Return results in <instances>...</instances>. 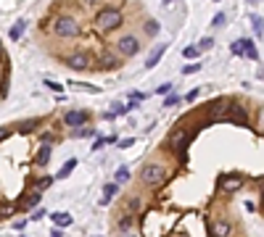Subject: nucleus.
<instances>
[{"mask_svg":"<svg viewBox=\"0 0 264 237\" xmlns=\"http://www.w3.org/2000/svg\"><path fill=\"white\" fill-rule=\"evenodd\" d=\"M117 50L122 55H127V58H130V55H138L140 53V40L135 35H124V37L117 40Z\"/></svg>","mask_w":264,"mask_h":237,"instance_id":"nucleus-4","label":"nucleus"},{"mask_svg":"<svg viewBox=\"0 0 264 237\" xmlns=\"http://www.w3.org/2000/svg\"><path fill=\"white\" fill-rule=\"evenodd\" d=\"M230 50H233V55H241V53H243V48H241V40L230 45Z\"/></svg>","mask_w":264,"mask_h":237,"instance_id":"nucleus-28","label":"nucleus"},{"mask_svg":"<svg viewBox=\"0 0 264 237\" xmlns=\"http://www.w3.org/2000/svg\"><path fill=\"white\" fill-rule=\"evenodd\" d=\"M37 203H40V195H37V193L27 198V208H35V206H37Z\"/></svg>","mask_w":264,"mask_h":237,"instance_id":"nucleus-26","label":"nucleus"},{"mask_svg":"<svg viewBox=\"0 0 264 237\" xmlns=\"http://www.w3.org/2000/svg\"><path fill=\"white\" fill-rule=\"evenodd\" d=\"M145 32H148V35L153 37V35H156V32H159V24H156V21H145Z\"/></svg>","mask_w":264,"mask_h":237,"instance_id":"nucleus-25","label":"nucleus"},{"mask_svg":"<svg viewBox=\"0 0 264 237\" xmlns=\"http://www.w3.org/2000/svg\"><path fill=\"white\" fill-rule=\"evenodd\" d=\"M8 134H11L8 129H0V140H5V137H8Z\"/></svg>","mask_w":264,"mask_h":237,"instance_id":"nucleus-36","label":"nucleus"},{"mask_svg":"<svg viewBox=\"0 0 264 237\" xmlns=\"http://www.w3.org/2000/svg\"><path fill=\"white\" fill-rule=\"evenodd\" d=\"M53 221L59 224V227H69V224H72V216L69 214H53Z\"/></svg>","mask_w":264,"mask_h":237,"instance_id":"nucleus-17","label":"nucleus"},{"mask_svg":"<svg viewBox=\"0 0 264 237\" xmlns=\"http://www.w3.org/2000/svg\"><path fill=\"white\" fill-rule=\"evenodd\" d=\"M119 193V184L117 182H111V184H106V187H103V198H101V206H108V203H111V198Z\"/></svg>","mask_w":264,"mask_h":237,"instance_id":"nucleus-9","label":"nucleus"},{"mask_svg":"<svg viewBox=\"0 0 264 237\" xmlns=\"http://www.w3.org/2000/svg\"><path fill=\"white\" fill-rule=\"evenodd\" d=\"M90 134H93L90 127H77V129H72V137H90Z\"/></svg>","mask_w":264,"mask_h":237,"instance_id":"nucleus-21","label":"nucleus"},{"mask_svg":"<svg viewBox=\"0 0 264 237\" xmlns=\"http://www.w3.org/2000/svg\"><path fill=\"white\" fill-rule=\"evenodd\" d=\"M183 55H185V58H196V55H198V48H193V45H188V48L183 50Z\"/></svg>","mask_w":264,"mask_h":237,"instance_id":"nucleus-23","label":"nucleus"},{"mask_svg":"<svg viewBox=\"0 0 264 237\" xmlns=\"http://www.w3.org/2000/svg\"><path fill=\"white\" fill-rule=\"evenodd\" d=\"M196 98H198V90H193V92L185 95V100H188V103H190V100H196Z\"/></svg>","mask_w":264,"mask_h":237,"instance_id":"nucleus-33","label":"nucleus"},{"mask_svg":"<svg viewBox=\"0 0 264 237\" xmlns=\"http://www.w3.org/2000/svg\"><path fill=\"white\" fill-rule=\"evenodd\" d=\"M87 121V111H66L63 113V124L77 129V127H82Z\"/></svg>","mask_w":264,"mask_h":237,"instance_id":"nucleus-5","label":"nucleus"},{"mask_svg":"<svg viewBox=\"0 0 264 237\" xmlns=\"http://www.w3.org/2000/svg\"><path fill=\"white\" fill-rule=\"evenodd\" d=\"M24 27H27V24H24V18H19L14 27H11V40H19V37H21V32H24Z\"/></svg>","mask_w":264,"mask_h":237,"instance_id":"nucleus-16","label":"nucleus"},{"mask_svg":"<svg viewBox=\"0 0 264 237\" xmlns=\"http://www.w3.org/2000/svg\"><path fill=\"white\" fill-rule=\"evenodd\" d=\"M56 35L59 37H77L80 35V24L74 21V18H69V16H61V18H56Z\"/></svg>","mask_w":264,"mask_h":237,"instance_id":"nucleus-3","label":"nucleus"},{"mask_svg":"<svg viewBox=\"0 0 264 237\" xmlns=\"http://www.w3.org/2000/svg\"><path fill=\"white\" fill-rule=\"evenodd\" d=\"M140 179H143L148 187H156V184H162L166 179V171L162 164H145L143 171H140Z\"/></svg>","mask_w":264,"mask_h":237,"instance_id":"nucleus-1","label":"nucleus"},{"mask_svg":"<svg viewBox=\"0 0 264 237\" xmlns=\"http://www.w3.org/2000/svg\"><path fill=\"white\" fill-rule=\"evenodd\" d=\"M211 45H214V40H211V37H203V40H201V45H198V53H201V50H209Z\"/></svg>","mask_w":264,"mask_h":237,"instance_id":"nucleus-24","label":"nucleus"},{"mask_svg":"<svg viewBox=\"0 0 264 237\" xmlns=\"http://www.w3.org/2000/svg\"><path fill=\"white\" fill-rule=\"evenodd\" d=\"M48 158H50V148H48V145H42L40 153H37V164H48Z\"/></svg>","mask_w":264,"mask_h":237,"instance_id":"nucleus-20","label":"nucleus"},{"mask_svg":"<svg viewBox=\"0 0 264 237\" xmlns=\"http://www.w3.org/2000/svg\"><path fill=\"white\" fill-rule=\"evenodd\" d=\"M40 124H42L40 119H29V121H24V124L19 127V132H21V134H29V132H35V129H37V127H40Z\"/></svg>","mask_w":264,"mask_h":237,"instance_id":"nucleus-13","label":"nucleus"},{"mask_svg":"<svg viewBox=\"0 0 264 237\" xmlns=\"http://www.w3.org/2000/svg\"><path fill=\"white\" fill-rule=\"evenodd\" d=\"M130 145H135V140L127 137V140H122V143H119V148H130Z\"/></svg>","mask_w":264,"mask_h":237,"instance_id":"nucleus-31","label":"nucleus"},{"mask_svg":"<svg viewBox=\"0 0 264 237\" xmlns=\"http://www.w3.org/2000/svg\"><path fill=\"white\" fill-rule=\"evenodd\" d=\"M45 85H48L50 90H56V92H61V85H59V82H45Z\"/></svg>","mask_w":264,"mask_h":237,"instance_id":"nucleus-32","label":"nucleus"},{"mask_svg":"<svg viewBox=\"0 0 264 237\" xmlns=\"http://www.w3.org/2000/svg\"><path fill=\"white\" fill-rule=\"evenodd\" d=\"M74 166H77V158H72V161L63 164V166H61V171H59V179H66V177L74 171Z\"/></svg>","mask_w":264,"mask_h":237,"instance_id":"nucleus-15","label":"nucleus"},{"mask_svg":"<svg viewBox=\"0 0 264 237\" xmlns=\"http://www.w3.org/2000/svg\"><path fill=\"white\" fill-rule=\"evenodd\" d=\"M164 50H166V45H156V48H153V53L148 55L145 66H148V69H153V66H156V63H159V58L164 55Z\"/></svg>","mask_w":264,"mask_h":237,"instance_id":"nucleus-10","label":"nucleus"},{"mask_svg":"<svg viewBox=\"0 0 264 237\" xmlns=\"http://www.w3.org/2000/svg\"><path fill=\"white\" fill-rule=\"evenodd\" d=\"M127 179H130V169H127V166H119L117 169V184L127 182Z\"/></svg>","mask_w":264,"mask_h":237,"instance_id":"nucleus-19","label":"nucleus"},{"mask_svg":"<svg viewBox=\"0 0 264 237\" xmlns=\"http://www.w3.org/2000/svg\"><path fill=\"white\" fill-rule=\"evenodd\" d=\"M132 224H135V216H132V214H122L119 221H117V229L127 235V229H132Z\"/></svg>","mask_w":264,"mask_h":237,"instance_id":"nucleus-11","label":"nucleus"},{"mask_svg":"<svg viewBox=\"0 0 264 237\" xmlns=\"http://www.w3.org/2000/svg\"><path fill=\"white\" fill-rule=\"evenodd\" d=\"M214 24H217V27H222V24H224V14H220V16H214Z\"/></svg>","mask_w":264,"mask_h":237,"instance_id":"nucleus-35","label":"nucleus"},{"mask_svg":"<svg viewBox=\"0 0 264 237\" xmlns=\"http://www.w3.org/2000/svg\"><path fill=\"white\" fill-rule=\"evenodd\" d=\"M177 103H180V98H177V95H169V98L164 100V106H166V108H169V106H177Z\"/></svg>","mask_w":264,"mask_h":237,"instance_id":"nucleus-27","label":"nucleus"},{"mask_svg":"<svg viewBox=\"0 0 264 237\" xmlns=\"http://www.w3.org/2000/svg\"><path fill=\"white\" fill-rule=\"evenodd\" d=\"M185 143H188V134H185V132L172 134V140H169V145L180 153V156H185Z\"/></svg>","mask_w":264,"mask_h":237,"instance_id":"nucleus-7","label":"nucleus"},{"mask_svg":"<svg viewBox=\"0 0 264 237\" xmlns=\"http://www.w3.org/2000/svg\"><path fill=\"white\" fill-rule=\"evenodd\" d=\"M198 69H201V66H198V63H193V66H185L183 69V74H193V72H198Z\"/></svg>","mask_w":264,"mask_h":237,"instance_id":"nucleus-30","label":"nucleus"},{"mask_svg":"<svg viewBox=\"0 0 264 237\" xmlns=\"http://www.w3.org/2000/svg\"><path fill=\"white\" fill-rule=\"evenodd\" d=\"M241 48H243V53H246L251 61L259 58V53H256V48H254V42H251V40H241Z\"/></svg>","mask_w":264,"mask_h":237,"instance_id":"nucleus-12","label":"nucleus"},{"mask_svg":"<svg viewBox=\"0 0 264 237\" xmlns=\"http://www.w3.org/2000/svg\"><path fill=\"white\" fill-rule=\"evenodd\" d=\"M251 27H254L256 37H262V16H251Z\"/></svg>","mask_w":264,"mask_h":237,"instance_id":"nucleus-22","label":"nucleus"},{"mask_svg":"<svg viewBox=\"0 0 264 237\" xmlns=\"http://www.w3.org/2000/svg\"><path fill=\"white\" fill-rule=\"evenodd\" d=\"M122 14L117 8H103L101 14H98V27L103 29V32H111V29H119L122 27Z\"/></svg>","mask_w":264,"mask_h":237,"instance_id":"nucleus-2","label":"nucleus"},{"mask_svg":"<svg viewBox=\"0 0 264 237\" xmlns=\"http://www.w3.org/2000/svg\"><path fill=\"white\" fill-rule=\"evenodd\" d=\"M230 232H233V227H230L227 221L211 224V237H230Z\"/></svg>","mask_w":264,"mask_h":237,"instance_id":"nucleus-8","label":"nucleus"},{"mask_svg":"<svg viewBox=\"0 0 264 237\" xmlns=\"http://www.w3.org/2000/svg\"><path fill=\"white\" fill-rule=\"evenodd\" d=\"M66 66L72 69V72H85L87 69V55L85 53H74L66 58Z\"/></svg>","mask_w":264,"mask_h":237,"instance_id":"nucleus-6","label":"nucleus"},{"mask_svg":"<svg viewBox=\"0 0 264 237\" xmlns=\"http://www.w3.org/2000/svg\"><path fill=\"white\" fill-rule=\"evenodd\" d=\"M124 237H138V235H124Z\"/></svg>","mask_w":264,"mask_h":237,"instance_id":"nucleus-37","label":"nucleus"},{"mask_svg":"<svg viewBox=\"0 0 264 237\" xmlns=\"http://www.w3.org/2000/svg\"><path fill=\"white\" fill-rule=\"evenodd\" d=\"M53 143V134H42V145H50Z\"/></svg>","mask_w":264,"mask_h":237,"instance_id":"nucleus-34","label":"nucleus"},{"mask_svg":"<svg viewBox=\"0 0 264 237\" xmlns=\"http://www.w3.org/2000/svg\"><path fill=\"white\" fill-rule=\"evenodd\" d=\"M50 182H53V179H50V177H45V179H40V182H37V187H40V190H45Z\"/></svg>","mask_w":264,"mask_h":237,"instance_id":"nucleus-29","label":"nucleus"},{"mask_svg":"<svg viewBox=\"0 0 264 237\" xmlns=\"http://www.w3.org/2000/svg\"><path fill=\"white\" fill-rule=\"evenodd\" d=\"M224 190H230V193H235V190H241V177H227L224 179Z\"/></svg>","mask_w":264,"mask_h":237,"instance_id":"nucleus-14","label":"nucleus"},{"mask_svg":"<svg viewBox=\"0 0 264 237\" xmlns=\"http://www.w3.org/2000/svg\"><path fill=\"white\" fill-rule=\"evenodd\" d=\"M117 66H119V61L111 53H103V69H117Z\"/></svg>","mask_w":264,"mask_h":237,"instance_id":"nucleus-18","label":"nucleus"}]
</instances>
